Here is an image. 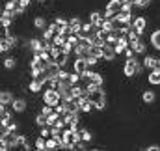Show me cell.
<instances>
[{
	"label": "cell",
	"instance_id": "cell-34",
	"mask_svg": "<svg viewBox=\"0 0 160 151\" xmlns=\"http://www.w3.org/2000/svg\"><path fill=\"white\" fill-rule=\"evenodd\" d=\"M39 136H43V138H48V136H50V127H48V125H43V127H41Z\"/></svg>",
	"mask_w": 160,
	"mask_h": 151
},
{
	"label": "cell",
	"instance_id": "cell-43",
	"mask_svg": "<svg viewBox=\"0 0 160 151\" xmlns=\"http://www.w3.org/2000/svg\"><path fill=\"white\" fill-rule=\"evenodd\" d=\"M147 149H149V151H158V149H160V146H158V144H153V146H149Z\"/></svg>",
	"mask_w": 160,
	"mask_h": 151
},
{
	"label": "cell",
	"instance_id": "cell-50",
	"mask_svg": "<svg viewBox=\"0 0 160 151\" xmlns=\"http://www.w3.org/2000/svg\"><path fill=\"white\" fill-rule=\"evenodd\" d=\"M0 28H2V24H0Z\"/></svg>",
	"mask_w": 160,
	"mask_h": 151
},
{
	"label": "cell",
	"instance_id": "cell-24",
	"mask_svg": "<svg viewBox=\"0 0 160 151\" xmlns=\"http://www.w3.org/2000/svg\"><path fill=\"white\" fill-rule=\"evenodd\" d=\"M60 146H58V140L56 138H52V136H48L47 138V151H54V149H58Z\"/></svg>",
	"mask_w": 160,
	"mask_h": 151
},
{
	"label": "cell",
	"instance_id": "cell-8",
	"mask_svg": "<svg viewBox=\"0 0 160 151\" xmlns=\"http://www.w3.org/2000/svg\"><path fill=\"white\" fill-rule=\"evenodd\" d=\"M26 101L22 99V97H19V99H13V103H11V108H13V112H17V114H22V112H26Z\"/></svg>",
	"mask_w": 160,
	"mask_h": 151
},
{
	"label": "cell",
	"instance_id": "cell-16",
	"mask_svg": "<svg viewBox=\"0 0 160 151\" xmlns=\"http://www.w3.org/2000/svg\"><path fill=\"white\" fill-rule=\"evenodd\" d=\"M47 26H48V24H47V19H45V17H36V19H34V28H36V30H41V32H43Z\"/></svg>",
	"mask_w": 160,
	"mask_h": 151
},
{
	"label": "cell",
	"instance_id": "cell-3",
	"mask_svg": "<svg viewBox=\"0 0 160 151\" xmlns=\"http://www.w3.org/2000/svg\"><path fill=\"white\" fill-rule=\"evenodd\" d=\"M2 45H4V50H11L13 47L19 45V39L15 38V36H11V34H6L2 38Z\"/></svg>",
	"mask_w": 160,
	"mask_h": 151
},
{
	"label": "cell",
	"instance_id": "cell-47",
	"mask_svg": "<svg viewBox=\"0 0 160 151\" xmlns=\"http://www.w3.org/2000/svg\"><path fill=\"white\" fill-rule=\"evenodd\" d=\"M2 11H4V9H0V19H2Z\"/></svg>",
	"mask_w": 160,
	"mask_h": 151
},
{
	"label": "cell",
	"instance_id": "cell-25",
	"mask_svg": "<svg viewBox=\"0 0 160 151\" xmlns=\"http://www.w3.org/2000/svg\"><path fill=\"white\" fill-rule=\"evenodd\" d=\"M151 43H153V47H155L157 50H160V30L153 32V36H151Z\"/></svg>",
	"mask_w": 160,
	"mask_h": 151
},
{
	"label": "cell",
	"instance_id": "cell-14",
	"mask_svg": "<svg viewBox=\"0 0 160 151\" xmlns=\"http://www.w3.org/2000/svg\"><path fill=\"white\" fill-rule=\"evenodd\" d=\"M149 84H153V86H158L160 84V67L149 71Z\"/></svg>",
	"mask_w": 160,
	"mask_h": 151
},
{
	"label": "cell",
	"instance_id": "cell-26",
	"mask_svg": "<svg viewBox=\"0 0 160 151\" xmlns=\"http://www.w3.org/2000/svg\"><path fill=\"white\" fill-rule=\"evenodd\" d=\"M89 54H93V56H97V58H102V47L91 45V47H89Z\"/></svg>",
	"mask_w": 160,
	"mask_h": 151
},
{
	"label": "cell",
	"instance_id": "cell-27",
	"mask_svg": "<svg viewBox=\"0 0 160 151\" xmlns=\"http://www.w3.org/2000/svg\"><path fill=\"white\" fill-rule=\"evenodd\" d=\"M34 148H36V149H39V151L47 149V138H43V136H39V138L36 140V144H34Z\"/></svg>",
	"mask_w": 160,
	"mask_h": 151
},
{
	"label": "cell",
	"instance_id": "cell-1",
	"mask_svg": "<svg viewBox=\"0 0 160 151\" xmlns=\"http://www.w3.org/2000/svg\"><path fill=\"white\" fill-rule=\"evenodd\" d=\"M143 71V65L132 56V58H127V62H125V67H123V73L125 76H134V75H140Z\"/></svg>",
	"mask_w": 160,
	"mask_h": 151
},
{
	"label": "cell",
	"instance_id": "cell-2",
	"mask_svg": "<svg viewBox=\"0 0 160 151\" xmlns=\"http://www.w3.org/2000/svg\"><path fill=\"white\" fill-rule=\"evenodd\" d=\"M43 103L50 105V107H58L62 103V97L58 93V90H52V88H47L45 93H43Z\"/></svg>",
	"mask_w": 160,
	"mask_h": 151
},
{
	"label": "cell",
	"instance_id": "cell-32",
	"mask_svg": "<svg viewBox=\"0 0 160 151\" xmlns=\"http://www.w3.org/2000/svg\"><path fill=\"white\" fill-rule=\"evenodd\" d=\"M36 123L39 125V127H43V125H47V116L43 112H39L38 116H36Z\"/></svg>",
	"mask_w": 160,
	"mask_h": 151
},
{
	"label": "cell",
	"instance_id": "cell-15",
	"mask_svg": "<svg viewBox=\"0 0 160 151\" xmlns=\"http://www.w3.org/2000/svg\"><path fill=\"white\" fill-rule=\"evenodd\" d=\"M43 86H45V84L41 82L39 78H34V80L28 84V90H30L32 93H38V91H41V88H43Z\"/></svg>",
	"mask_w": 160,
	"mask_h": 151
},
{
	"label": "cell",
	"instance_id": "cell-42",
	"mask_svg": "<svg viewBox=\"0 0 160 151\" xmlns=\"http://www.w3.org/2000/svg\"><path fill=\"white\" fill-rule=\"evenodd\" d=\"M19 4L24 6V8H28V6H32V0H19Z\"/></svg>",
	"mask_w": 160,
	"mask_h": 151
},
{
	"label": "cell",
	"instance_id": "cell-40",
	"mask_svg": "<svg viewBox=\"0 0 160 151\" xmlns=\"http://www.w3.org/2000/svg\"><path fill=\"white\" fill-rule=\"evenodd\" d=\"M24 11H26V8H24V6H21V4L15 8V15H24Z\"/></svg>",
	"mask_w": 160,
	"mask_h": 151
},
{
	"label": "cell",
	"instance_id": "cell-20",
	"mask_svg": "<svg viewBox=\"0 0 160 151\" xmlns=\"http://www.w3.org/2000/svg\"><path fill=\"white\" fill-rule=\"evenodd\" d=\"M142 99H143V103H145V105H151V103H155V99H157V95H155V91H151V90H147V91H143V95H142Z\"/></svg>",
	"mask_w": 160,
	"mask_h": 151
},
{
	"label": "cell",
	"instance_id": "cell-12",
	"mask_svg": "<svg viewBox=\"0 0 160 151\" xmlns=\"http://www.w3.org/2000/svg\"><path fill=\"white\" fill-rule=\"evenodd\" d=\"M28 47H30V50L39 52V50H43V39H38V38L28 39Z\"/></svg>",
	"mask_w": 160,
	"mask_h": 151
},
{
	"label": "cell",
	"instance_id": "cell-46",
	"mask_svg": "<svg viewBox=\"0 0 160 151\" xmlns=\"http://www.w3.org/2000/svg\"><path fill=\"white\" fill-rule=\"evenodd\" d=\"M36 2H39V4H43V2H47V0H36Z\"/></svg>",
	"mask_w": 160,
	"mask_h": 151
},
{
	"label": "cell",
	"instance_id": "cell-17",
	"mask_svg": "<svg viewBox=\"0 0 160 151\" xmlns=\"http://www.w3.org/2000/svg\"><path fill=\"white\" fill-rule=\"evenodd\" d=\"M11 116H13L11 110H6V112L0 116V125H2V127H8V125L11 123Z\"/></svg>",
	"mask_w": 160,
	"mask_h": 151
},
{
	"label": "cell",
	"instance_id": "cell-49",
	"mask_svg": "<svg viewBox=\"0 0 160 151\" xmlns=\"http://www.w3.org/2000/svg\"><path fill=\"white\" fill-rule=\"evenodd\" d=\"M0 95H2V91H0Z\"/></svg>",
	"mask_w": 160,
	"mask_h": 151
},
{
	"label": "cell",
	"instance_id": "cell-11",
	"mask_svg": "<svg viewBox=\"0 0 160 151\" xmlns=\"http://www.w3.org/2000/svg\"><path fill=\"white\" fill-rule=\"evenodd\" d=\"M102 21H104V15H102L101 11H91V13H89V23H93L97 28H101Z\"/></svg>",
	"mask_w": 160,
	"mask_h": 151
},
{
	"label": "cell",
	"instance_id": "cell-9",
	"mask_svg": "<svg viewBox=\"0 0 160 151\" xmlns=\"http://www.w3.org/2000/svg\"><path fill=\"white\" fill-rule=\"evenodd\" d=\"M158 60H160V58L149 54V56H145V58H143V67H145V69H149V71H153V69H157V67H158Z\"/></svg>",
	"mask_w": 160,
	"mask_h": 151
},
{
	"label": "cell",
	"instance_id": "cell-41",
	"mask_svg": "<svg viewBox=\"0 0 160 151\" xmlns=\"http://www.w3.org/2000/svg\"><path fill=\"white\" fill-rule=\"evenodd\" d=\"M134 54H136V52H134L132 47H127V49H125V56H127V58H132Z\"/></svg>",
	"mask_w": 160,
	"mask_h": 151
},
{
	"label": "cell",
	"instance_id": "cell-48",
	"mask_svg": "<svg viewBox=\"0 0 160 151\" xmlns=\"http://www.w3.org/2000/svg\"><path fill=\"white\" fill-rule=\"evenodd\" d=\"M158 67H160V60H158Z\"/></svg>",
	"mask_w": 160,
	"mask_h": 151
},
{
	"label": "cell",
	"instance_id": "cell-5",
	"mask_svg": "<svg viewBox=\"0 0 160 151\" xmlns=\"http://www.w3.org/2000/svg\"><path fill=\"white\" fill-rule=\"evenodd\" d=\"M127 47H130V41H128V38H127V36H119L118 43L114 45V49H116V54H123Z\"/></svg>",
	"mask_w": 160,
	"mask_h": 151
},
{
	"label": "cell",
	"instance_id": "cell-23",
	"mask_svg": "<svg viewBox=\"0 0 160 151\" xmlns=\"http://www.w3.org/2000/svg\"><path fill=\"white\" fill-rule=\"evenodd\" d=\"M0 103H4L6 107L11 105V103H13V95H11L9 91H2V95H0Z\"/></svg>",
	"mask_w": 160,
	"mask_h": 151
},
{
	"label": "cell",
	"instance_id": "cell-10",
	"mask_svg": "<svg viewBox=\"0 0 160 151\" xmlns=\"http://www.w3.org/2000/svg\"><path fill=\"white\" fill-rule=\"evenodd\" d=\"M116 19H118V23H121V24H132V11H123L121 9L119 13L116 15Z\"/></svg>",
	"mask_w": 160,
	"mask_h": 151
},
{
	"label": "cell",
	"instance_id": "cell-28",
	"mask_svg": "<svg viewBox=\"0 0 160 151\" xmlns=\"http://www.w3.org/2000/svg\"><path fill=\"white\" fill-rule=\"evenodd\" d=\"M80 136H82L84 142H91V138H93V134H91L89 129H80Z\"/></svg>",
	"mask_w": 160,
	"mask_h": 151
},
{
	"label": "cell",
	"instance_id": "cell-29",
	"mask_svg": "<svg viewBox=\"0 0 160 151\" xmlns=\"http://www.w3.org/2000/svg\"><path fill=\"white\" fill-rule=\"evenodd\" d=\"M91 82H95V84L102 86V82H104V76L101 75V73H95V71H91Z\"/></svg>",
	"mask_w": 160,
	"mask_h": 151
},
{
	"label": "cell",
	"instance_id": "cell-44",
	"mask_svg": "<svg viewBox=\"0 0 160 151\" xmlns=\"http://www.w3.org/2000/svg\"><path fill=\"white\" fill-rule=\"evenodd\" d=\"M4 112H6V105H4V103H0V116H2Z\"/></svg>",
	"mask_w": 160,
	"mask_h": 151
},
{
	"label": "cell",
	"instance_id": "cell-7",
	"mask_svg": "<svg viewBox=\"0 0 160 151\" xmlns=\"http://www.w3.org/2000/svg\"><path fill=\"white\" fill-rule=\"evenodd\" d=\"M102 58L108 60V62H112V60L116 58V49H114V45H110V43H104V45H102Z\"/></svg>",
	"mask_w": 160,
	"mask_h": 151
},
{
	"label": "cell",
	"instance_id": "cell-30",
	"mask_svg": "<svg viewBox=\"0 0 160 151\" xmlns=\"http://www.w3.org/2000/svg\"><path fill=\"white\" fill-rule=\"evenodd\" d=\"M136 4L132 2V0H123V4H121V9L123 11H132V8H134Z\"/></svg>",
	"mask_w": 160,
	"mask_h": 151
},
{
	"label": "cell",
	"instance_id": "cell-22",
	"mask_svg": "<svg viewBox=\"0 0 160 151\" xmlns=\"http://www.w3.org/2000/svg\"><path fill=\"white\" fill-rule=\"evenodd\" d=\"M60 117H62V116H60V114H58L56 110H54L52 114H48V116H47V125H48V127H52V125H56V121H58Z\"/></svg>",
	"mask_w": 160,
	"mask_h": 151
},
{
	"label": "cell",
	"instance_id": "cell-13",
	"mask_svg": "<svg viewBox=\"0 0 160 151\" xmlns=\"http://www.w3.org/2000/svg\"><path fill=\"white\" fill-rule=\"evenodd\" d=\"M130 47L134 49V52H136V54H145V50H147V45H145L142 39H138L136 43H130Z\"/></svg>",
	"mask_w": 160,
	"mask_h": 151
},
{
	"label": "cell",
	"instance_id": "cell-51",
	"mask_svg": "<svg viewBox=\"0 0 160 151\" xmlns=\"http://www.w3.org/2000/svg\"><path fill=\"white\" fill-rule=\"evenodd\" d=\"M149 2H151V0H149Z\"/></svg>",
	"mask_w": 160,
	"mask_h": 151
},
{
	"label": "cell",
	"instance_id": "cell-21",
	"mask_svg": "<svg viewBox=\"0 0 160 151\" xmlns=\"http://www.w3.org/2000/svg\"><path fill=\"white\" fill-rule=\"evenodd\" d=\"M140 36H142V34H140V32H138L134 26H132V28L127 32V38H128V41H130V43H136V41L140 39Z\"/></svg>",
	"mask_w": 160,
	"mask_h": 151
},
{
	"label": "cell",
	"instance_id": "cell-39",
	"mask_svg": "<svg viewBox=\"0 0 160 151\" xmlns=\"http://www.w3.org/2000/svg\"><path fill=\"white\" fill-rule=\"evenodd\" d=\"M54 23H56L58 26H67V24H69V21H65L63 17H56V21H54Z\"/></svg>",
	"mask_w": 160,
	"mask_h": 151
},
{
	"label": "cell",
	"instance_id": "cell-31",
	"mask_svg": "<svg viewBox=\"0 0 160 151\" xmlns=\"http://www.w3.org/2000/svg\"><path fill=\"white\" fill-rule=\"evenodd\" d=\"M19 6V0H8L6 2V6H4V9H9V11H15V8Z\"/></svg>",
	"mask_w": 160,
	"mask_h": 151
},
{
	"label": "cell",
	"instance_id": "cell-37",
	"mask_svg": "<svg viewBox=\"0 0 160 151\" xmlns=\"http://www.w3.org/2000/svg\"><path fill=\"white\" fill-rule=\"evenodd\" d=\"M86 60H88V65H95V64L99 62V58H97V56H93V54H88V56H86Z\"/></svg>",
	"mask_w": 160,
	"mask_h": 151
},
{
	"label": "cell",
	"instance_id": "cell-18",
	"mask_svg": "<svg viewBox=\"0 0 160 151\" xmlns=\"http://www.w3.org/2000/svg\"><path fill=\"white\" fill-rule=\"evenodd\" d=\"M67 58H69V54H67V52H63V50H62V52H60V54H58V56H56V58H54V64H58V65H60V67H63V65H65V64H67Z\"/></svg>",
	"mask_w": 160,
	"mask_h": 151
},
{
	"label": "cell",
	"instance_id": "cell-36",
	"mask_svg": "<svg viewBox=\"0 0 160 151\" xmlns=\"http://www.w3.org/2000/svg\"><path fill=\"white\" fill-rule=\"evenodd\" d=\"M69 75H71V73H69V71H65V69L62 67V69H60V73H58V78H60V80H69Z\"/></svg>",
	"mask_w": 160,
	"mask_h": 151
},
{
	"label": "cell",
	"instance_id": "cell-35",
	"mask_svg": "<svg viewBox=\"0 0 160 151\" xmlns=\"http://www.w3.org/2000/svg\"><path fill=\"white\" fill-rule=\"evenodd\" d=\"M41 112L45 114V116H48V114H52V112H54V107H50V105L43 103V107H41Z\"/></svg>",
	"mask_w": 160,
	"mask_h": 151
},
{
	"label": "cell",
	"instance_id": "cell-19",
	"mask_svg": "<svg viewBox=\"0 0 160 151\" xmlns=\"http://www.w3.org/2000/svg\"><path fill=\"white\" fill-rule=\"evenodd\" d=\"M15 67H17V58H15V56H8V58L4 60V69L9 71V69H15Z\"/></svg>",
	"mask_w": 160,
	"mask_h": 151
},
{
	"label": "cell",
	"instance_id": "cell-6",
	"mask_svg": "<svg viewBox=\"0 0 160 151\" xmlns=\"http://www.w3.org/2000/svg\"><path fill=\"white\" fill-rule=\"evenodd\" d=\"M132 26H134L140 34H143V32H145V28H147V19H145L143 15H140V17L132 19Z\"/></svg>",
	"mask_w": 160,
	"mask_h": 151
},
{
	"label": "cell",
	"instance_id": "cell-33",
	"mask_svg": "<svg viewBox=\"0 0 160 151\" xmlns=\"http://www.w3.org/2000/svg\"><path fill=\"white\" fill-rule=\"evenodd\" d=\"M93 105H95V108H97V110H104V107H106V97H102V99L95 101Z\"/></svg>",
	"mask_w": 160,
	"mask_h": 151
},
{
	"label": "cell",
	"instance_id": "cell-38",
	"mask_svg": "<svg viewBox=\"0 0 160 151\" xmlns=\"http://www.w3.org/2000/svg\"><path fill=\"white\" fill-rule=\"evenodd\" d=\"M134 4H136V8H142V9H143V8H147L151 2H149V0H134Z\"/></svg>",
	"mask_w": 160,
	"mask_h": 151
},
{
	"label": "cell",
	"instance_id": "cell-45",
	"mask_svg": "<svg viewBox=\"0 0 160 151\" xmlns=\"http://www.w3.org/2000/svg\"><path fill=\"white\" fill-rule=\"evenodd\" d=\"M0 52H6L4 50V45H2V39H0Z\"/></svg>",
	"mask_w": 160,
	"mask_h": 151
},
{
	"label": "cell",
	"instance_id": "cell-4",
	"mask_svg": "<svg viewBox=\"0 0 160 151\" xmlns=\"http://www.w3.org/2000/svg\"><path fill=\"white\" fill-rule=\"evenodd\" d=\"M89 69V65H88V60L86 58H75V64H73V71H77V73H86Z\"/></svg>",
	"mask_w": 160,
	"mask_h": 151
}]
</instances>
